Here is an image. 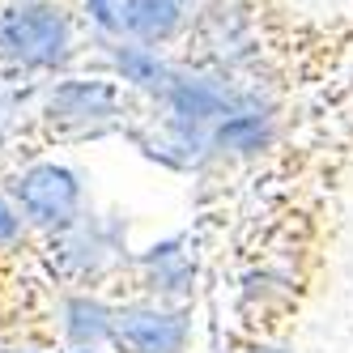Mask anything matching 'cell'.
Segmentation results:
<instances>
[{
    "mask_svg": "<svg viewBox=\"0 0 353 353\" xmlns=\"http://www.w3.org/2000/svg\"><path fill=\"white\" fill-rule=\"evenodd\" d=\"M179 60L281 103H302L349 72L353 13L307 17L285 0H200Z\"/></svg>",
    "mask_w": 353,
    "mask_h": 353,
    "instance_id": "obj_1",
    "label": "cell"
},
{
    "mask_svg": "<svg viewBox=\"0 0 353 353\" xmlns=\"http://www.w3.org/2000/svg\"><path fill=\"white\" fill-rule=\"evenodd\" d=\"M81 0H0V64L21 77L64 72L81 52Z\"/></svg>",
    "mask_w": 353,
    "mask_h": 353,
    "instance_id": "obj_2",
    "label": "cell"
},
{
    "mask_svg": "<svg viewBox=\"0 0 353 353\" xmlns=\"http://www.w3.org/2000/svg\"><path fill=\"white\" fill-rule=\"evenodd\" d=\"M39 123L56 141H90L132 128V94L107 77H64L43 94Z\"/></svg>",
    "mask_w": 353,
    "mask_h": 353,
    "instance_id": "obj_3",
    "label": "cell"
},
{
    "mask_svg": "<svg viewBox=\"0 0 353 353\" xmlns=\"http://www.w3.org/2000/svg\"><path fill=\"white\" fill-rule=\"evenodd\" d=\"M52 264L68 285L94 290L111 281V276L128 272L132 251H128V225L119 217H98L85 213L77 225H68L64 234H52Z\"/></svg>",
    "mask_w": 353,
    "mask_h": 353,
    "instance_id": "obj_4",
    "label": "cell"
},
{
    "mask_svg": "<svg viewBox=\"0 0 353 353\" xmlns=\"http://www.w3.org/2000/svg\"><path fill=\"white\" fill-rule=\"evenodd\" d=\"M9 196L30 230H43V234H64L68 225H77L90 213L85 179L64 162H26L13 174Z\"/></svg>",
    "mask_w": 353,
    "mask_h": 353,
    "instance_id": "obj_5",
    "label": "cell"
},
{
    "mask_svg": "<svg viewBox=\"0 0 353 353\" xmlns=\"http://www.w3.org/2000/svg\"><path fill=\"white\" fill-rule=\"evenodd\" d=\"M192 341V307L154 298H128L115 302V353H188Z\"/></svg>",
    "mask_w": 353,
    "mask_h": 353,
    "instance_id": "obj_6",
    "label": "cell"
},
{
    "mask_svg": "<svg viewBox=\"0 0 353 353\" xmlns=\"http://www.w3.org/2000/svg\"><path fill=\"white\" fill-rule=\"evenodd\" d=\"M128 276L137 281V298L192 307V294H196V256L188 251V239L174 234V239H166L158 247L141 251V256H132Z\"/></svg>",
    "mask_w": 353,
    "mask_h": 353,
    "instance_id": "obj_7",
    "label": "cell"
},
{
    "mask_svg": "<svg viewBox=\"0 0 353 353\" xmlns=\"http://www.w3.org/2000/svg\"><path fill=\"white\" fill-rule=\"evenodd\" d=\"M60 332L68 349H107L115 332V302L94 290H72L60 298Z\"/></svg>",
    "mask_w": 353,
    "mask_h": 353,
    "instance_id": "obj_8",
    "label": "cell"
},
{
    "mask_svg": "<svg viewBox=\"0 0 353 353\" xmlns=\"http://www.w3.org/2000/svg\"><path fill=\"white\" fill-rule=\"evenodd\" d=\"M26 217H21V209L13 205V196L9 192H0V251H9V247H17L21 239H26Z\"/></svg>",
    "mask_w": 353,
    "mask_h": 353,
    "instance_id": "obj_9",
    "label": "cell"
},
{
    "mask_svg": "<svg viewBox=\"0 0 353 353\" xmlns=\"http://www.w3.org/2000/svg\"><path fill=\"white\" fill-rule=\"evenodd\" d=\"M230 353H294L285 341H247V336H234Z\"/></svg>",
    "mask_w": 353,
    "mask_h": 353,
    "instance_id": "obj_10",
    "label": "cell"
},
{
    "mask_svg": "<svg viewBox=\"0 0 353 353\" xmlns=\"http://www.w3.org/2000/svg\"><path fill=\"white\" fill-rule=\"evenodd\" d=\"M9 119V94H0V123Z\"/></svg>",
    "mask_w": 353,
    "mask_h": 353,
    "instance_id": "obj_11",
    "label": "cell"
},
{
    "mask_svg": "<svg viewBox=\"0 0 353 353\" xmlns=\"http://www.w3.org/2000/svg\"><path fill=\"white\" fill-rule=\"evenodd\" d=\"M68 353H103V349H68Z\"/></svg>",
    "mask_w": 353,
    "mask_h": 353,
    "instance_id": "obj_12",
    "label": "cell"
},
{
    "mask_svg": "<svg viewBox=\"0 0 353 353\" xmlns=\"http://www.w3.org/2000/svg\"><path fill=\"white\" fill-rule=\"evenodd\" d=\"M13 353H43V349H13Z\"/></svg>",
    "mask_w": 353,
    "mask_h": 353,
    "instance_id": "obj_13",
    "label": "cell"
}]
</instances>
